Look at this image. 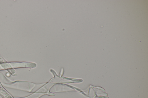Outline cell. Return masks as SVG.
<instances>
[{
	"label": "cell",
	"instance_id": "cell-3",
	"mask_svg": "<svg viewBox=\"0 0 148 98\" xmlns=\"http://www.w3.org/2000/svg\"><path fill=\"white\" fill-rule=\"evenodd\" d=\"M6 62L7 61L0 55V63Z\"/></svg>",
	"mask_w": 148,
	"mask_h": 98
},
{
	"label": "cell",
	"instance_id": "cell-1",
	"mask_svg": "<svg viewBox=\"0 0 148 98\" xmlns=\"http://www.w3.org/2000/svg\"><path fill=\"white\" fill-rule=\"evenodd\" d=\"M33 63L19 62H7L0 63V71L11 69H17L33 67Z\"/></svg>",
	"mask_w": 148,
	"mask_h": 98
},
{
	"label": "cell",
	"instance_id": "cell-2",
	"mask_svg": "<svg viewBox=\"0 0 148 98\" xmlns=\"http://www.w3.org/2000/svg\"><path fill=\"white\" fill-rule=\"evenodd\" d=\"M7 72L9 73L13 77H15L17 75V74L16 71L14 69H11L7 70Z\"/></svg>",
	"mask_w": 148,
	"mask_h": 98
}]
</instances>
